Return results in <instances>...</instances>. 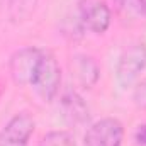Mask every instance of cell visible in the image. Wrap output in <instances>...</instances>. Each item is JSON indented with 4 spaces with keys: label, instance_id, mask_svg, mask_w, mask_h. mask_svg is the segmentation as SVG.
<instances>
[{
    "label": "cell",
    "instance_id": "obj_1",
    "mask_svg": "<svg viewBox=\"0 0 146 146\" xmlns=\"http://www.w3.org/2000/svg\"><path fill=\"white\" fill-rule=\"evenodd\" d=\"M29 87L42 102H53L61 87V66L49 49H42Z\"/></svg>",
    "mask_w": 146,
    "mask_h": 146
},
{
    "label": "cell",
    "instance_id": "obj_12",
    "mask_svg": "<svg viewBox=\"0 0 146 146\" xmlns=\"http://www.w3.org/2000/svg\"><path fill=\"white\" fill-rule=\"evenodd\" d=\"M133 100H134V104H136L139 109H146V80L141 82V83L134 88Z\"/></svg>",
    "mask_w": 146,
    "mask_h": 146
},
{
    "label": "cell",
    "instance_id": "obj_13",
    "mask_svg": "<svg viewBox=\"0 0 146 146\" xmlns=\"http://www.w3.org/2000/svg\"><path fill=\"white\" fill-rule=\"evenodd\" d=\"M134 141L139 146H146V124H141L134 133Z\"/></svg>",
    "mask_w": 146,
    "mask_h": 146
},
{
    "label": "cell",
    "instance_id": "obj_11",
    "mask_svg": "<svg viewBox=\"0 0 146 146\" xmlns=\"http://www.w3.org/2000/svg\"><path fill=\"white\" fill-rule=\"evenodd\" d=\"M37 146H76V141L68 131H49L41 138Z\"/></svg>",
    "mask_w": 146,
    "mask_h": 146
},
{
    "label": "cell",
    "instance_id": "obj_3",
    "mask_svg": "<svg viewBox=\"0 0 146 146\" xmlns=\"http://www.w3.org/2000/svg\"><path fill=\"white\" fill-rule=\"evenodd\" d=\"M76 21L83 31L92 34H104L110 27L112 12L106 0H78Z\"/></svg>",
    "mask_w": 146,
    "mask_h": 146
},
{
    "label": "cell",
    "instance_id": "obj_8",
    "mask_svg": "<svg viewBox=\"0 0 146 146\" xmlns=\"http://www.w3.org/2000/svg\"><path fill=\"white\" fill-rule=\"evenodd\" d=\"M70 66H72V75L83 88H92L100 78L99 63L88 54H75Z\"/></svg>",
    "mask_w": 146,
    "mask_h": 146
},
{
    "label": "cell",
    "instance_id": "obj_7",
    "mask_svg": "<svg viewBox=\"0 0 146 146\" xmlns=\"http://www.w3.org/2000/svg\"><path fill=\"white\" fill-rule=\"evenodd\" d=\"M60 109H61L63 117L70 124L82 126L90 121V107L87 106L83 97L78 95L75 90H68L63 94V97L60 100Z\"/></svg>",
    "mask_w": 146,
    "mask_h": 146
},
{
    "label": "cell",
    "instance_id": "obj_6",
    "mask_svg": "<svg viewBox=\"0 0 146 146\" xmlns=\"http://www.w3.org/2000/svg\"><path fill=\"white\" fill-rule=\"evenodd\" d=\"M34 127L36 121L31 114H15L0 131V146H27Z\"/></svg>",
    "mask_w": 146,
    "mask_h": 146
},
{
    "label": "cell",
    "instance_id": "obj_9",
    "mask_svg": "<svg viewBox=\"0 0 146 146\" xmlns=\"http://www.w3.org/2000/svg\"><path fill=\"white\" fill-rule=\"evenodd\" d=\"M37 2H39V0H5L9 17H10L14 22L26 21V19L33 14V10L36 9Z\"/></svg>",
    "mask_w": 146,
    "mask_h": 146
},
{
    "label": "cell",
    "instance_id": "obj_14",
    "mask_svg": "<svg viewBox=\"0 0 146 146\" xmlns=\"http://www.w3.org/2000/svg\"><path fill=\"white\" fill-rule=\"evenodd\" d=\"M0 2H5V0H0Z\"/></svg>",
    "mask_w": 146,
    "mask_h": 146
},
{
    "label": "cell",
    "instance_id": "obj_10",
    "mask_svg": "<svg viewBox=\"0 0 146 146\" xmlns=\"http://www.w3.org/2000/svg\"><path fill=\"white\" fill-rule=\"evenodd\" d=\"M114 3L126 19L133 21L146 19V0H114Z\"/></svg>",
    "mask_w": 146,
    "mask_h": 146
},
{
    "label": "cell",
    "instance_id": "obj_2",
    "mask_svg": "<svg viewBox=\"0 0 146 146\" xmlns=\"http://www.w3.org/2000/svg\"><path fill=\"white\" fill-rule=\"evenodd\" d=\"M146 68V46L133 44L124 49L115 65V82L121 88L133 87Z\"/></svg>",
    "mask_w": 146,
    "mask_h": 146
},
{
    "label": "cell",
    "instance_id": "obj_5",
    "mask_svg": "<svg viewBox=\"0 0 146 146\" xmlns=\"http://www.w3.org/2000/svg\"><path fill=\"white\" fill-rule=\"evenodd\" d=\"M41 51H42V48H37V46H24L10 56L9 73H10V78L14 83L21 85V87H24V85L29 87V82H31V76L37 65V60L41 56Z\"/></svg>",
    "mask_w": 146,
    "mask_h": 146
},
{
    "label": "cell",
    "instance_id": "obj_4",
    "mask_svg": "<svg viewBox=\"0 0 146 146\" xmlns=\"http://www.w3.org/2000/svg\"><path fill=\"white\" fill-rule=\"evenodd\" d=\"M124 126L115 117H102L92 122L83 136L85 146H122Z\"/></svg>",
    "mask_w": 146,
    "mask_h": 146
}]
</instances>
